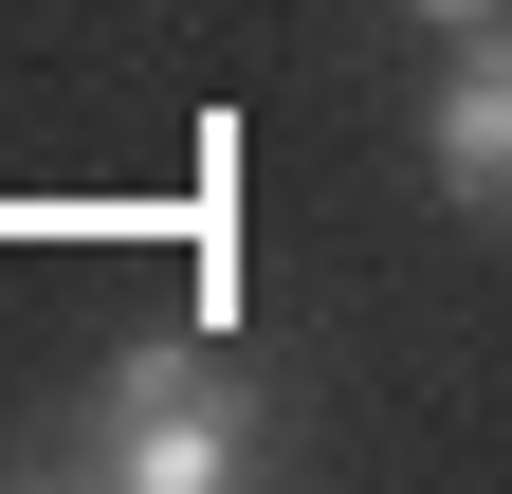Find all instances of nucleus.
Segmentation results:
<instances>
[{
	"label": "nucleus",
	"instance_id": "f257e3e1",
	"mask_svg": "<svg viewBox=\"0 0 512 494\" xmlns=\"http://www.w3.org/2000/svg\"><path fill=\"white\" fill-rule=\"evenodd\" d=\"M110 494H238V476H275V440H256V385L202 348V330H165V348H110L92 366V440H74Z\"/></svg>",
	"mask_w": 512,
	"mask_h": 494
},
{
	"label": "nucleus",
	"instance_id": "f03ea898",
	"mask_svg": "<svg viewBox=\"0 0 512 494\" xmlns=\"http://www.w3.org/2000/svg\"><path fill=\"white\" fill-rule=\"evenodd\" d=\"M421 165H439V202H458V220L512 238V19H476L458 74L421 92Z\"/></svg>",
	"mask_w": 512,
	"mask_h": 494
},
{
	"label": "nucleus",
	"instance_id": "7ed1b4c3",
	"mask_svg": "<svg viewBox=\"0 0 512 494\" xmlns=\"http://www.w3.org/2000/svg\"><path fill=\"white\" fill-rule=\"evenodd\" d=\"M403 19H439V37H476V19H512V0H403Z\"/></svg>",
	"mask_w": 512,
	"mask_h": 494
}]
</instances>
